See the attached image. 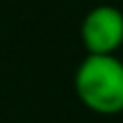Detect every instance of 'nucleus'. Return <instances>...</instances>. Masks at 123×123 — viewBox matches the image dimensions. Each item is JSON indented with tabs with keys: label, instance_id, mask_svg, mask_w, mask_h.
Returning <instances> with one entry per match:
<instances>
[{
	"label": "nucleus",
	"instance_id": "nucleus-2",
	"mask_svg": "<svg viewBox=\"0 0 123 123\" xmlns=\"http://www.w3.org/2000/svg\"><path fill=\"white\" fill-rule=\"evenodd\" d=\"M80 39L87 55H116L123 46V12L114 5L89 9L80 25Z\"/></svg>",
	"mask_w": 123,
	"mask_h": 123
},
{
	"label": "nucleus",
	"instance_id": "nucleus-1",
	"mask_svg": "<svg viewBox=\"0 0 123 123\" xmlns=\"http://www.w3.org/2000/svg\"><path fill=\"white\" fill-rule=\"evenodd\" d=\"M75 93L96 114L123 112V62L116 55H87L75 71Z\"/></svg>",
	"mask_w": 123,
	"mask_h": 123
}]
</instances>
